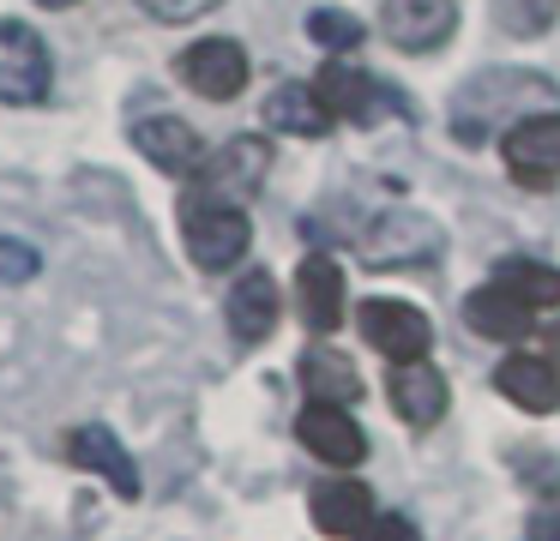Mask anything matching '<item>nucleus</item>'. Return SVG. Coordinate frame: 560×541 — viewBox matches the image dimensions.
<instances>
[{
  "instance_id": "obj_25",
  "label": "nucleus",
  "mask_w": 560,
  "mask_h": 541,
  "mask_svg": "<svg viewBox=\"0 0 560 541\" xmlns=\"http://www.w3.org/2000/svg\"><path fill=\"white\" fill-rule=\"evenodd\" d=\"M25 277H37V247L0 235V283H25Z\"/></svg>"
},
{
  "instance_id": "obj_16",
  "label": "nucleus",
  "mask_w": 560,
  "mask_h": 541,
  "mask_svg": "<svg viewBox=\"0 0 560 541\" xmlns=\"http://www.w3.org/2000/svg\"><path fill=\"white\" fill-rule=\"evenodd\" d=\"M494 391H506V403H518L524 415H555L560 409V367L548 355H506L494 367Z\"/></svg>"
},
{
  "instance_id": "obj_5",
  "label": "nucleus",
  "mask_w": 560,
  "mask_h": 541,
  "mask_svg": "<svg viewBox=\"0 0 560 541\" xmlns=\"http://www.w3.org/2000/svg\"><path fill=\"white\" fill-rule=\"evenodd\" d=\"M314 91H319V103L331 108V120H350V127H374L380 115L398 108V96H392L374 72L350 67V60H326L319 79H314Z\"/></svg>"
},
{
  "instance_id": "obj_23",
  "label": "nucleus",
  "mask_w": 560,
  "mask_h": 541,
  "mask_svg": "<svg viewBox=\"0 0 560 541\" xmlns=\"http://www.w3.org/2000/svg\"><path fill=\"white\" fill-rule=\"evenodd\" d=\"M488 19H494L512 43H530V36L555 31L560 0H488Z\"/></svg>"
},
{
  "instance_id": "obj_9",
  "label": "nucleus",
  "mask_w": 560,
  "mask_h": 541,
  "mask_svg": "<svg viewBox=\"0 0 560 541\" xmlns=\"http://www.w3.org/2000/svg\"><path fill=\"white\" fill-rule=\"evenodd\" d=\"M380 31L404 48V55H434L446 36L458 31V0H386L380 7Z\"/></svg>"
},
{
  "instance_id": "obj_1",
  "label": "nucleus",
  "mask_w": 560,
  "mask_h": 541,
  "mask_svg": "<svg viewBox=\"0 0 560 541\" xmlns=\"http://www.w3.org/2000/svg\"><path fill=\"white\" fill-rule=\"evenodd\" d=\"M560 103L555 79L542 72H524V67H488L452 96V139L464 144H488L494 132H512L518 120L548 115Z\"/></svg>"
},
{
  "instance_id": "obj_20",
  "label": "nucleus",
  "mask_w": 560,
  "mask_h": 541,
  "mask_svg": "<svg viewBox=\"0 0 560 541\" xmlns=\"http://www.w3.org/2000/svg\"><path fill=\"white\" fill-rule=\"evenodd\" d=\"M278 307H283V295H278V283H271V271H247L242 283L230 289V331L242 337V343H266L271 331H278Z\"/></svg>"
},
{
  "instance_id": "obj_8",
  "label": "nucleus",
  "mask_w": 560,
  "mask_h": 541,
  "mask_svg": "<svg viewBox=\"0 0 560 541\" xmlns=\"http://www.w3.org/2000/svg\"><path fill=\"white\" fill-rule=\"evenodd\" d=\"M355 325H362V343H374L386 361H422L434 343V325L410 301H362Z\"/></svg>"
},
{
  "instance_id": "obj_22",
  "label": "nucleus",
  "mask_w": 560,
  "mask_h": 541,
  "mask_svg": "<svg viewBox=\"0 0 560 541\" xmlns=\"http://www.w3.org/2000/svg\"><path fill=\"white\" fill-rule=\"evenodd\" d=\"M488 283L506 289L512 301H524L530 313L560 307V271H555V264H542V259H500Z\"/></svg>"
},
{
  "instance_id": "obj_7",
  "label": "nucleus",
  "mask_w": 560,
  "mask_h": 541,
  "mask_svg": "<svg viewBox=\"0 0 560 541\" xmlns=\"http://www.w3.org/2000/svg\"><path fill=\"white\" fill-rule=\"evenodd\" d=\"M362 247H368V264H428L440 247H446V235H440L434 216L398 204V211H386L374 228H368Z\"/></svg>"
},
{
  "instance_id": "obj_12",
  "label": "nucleus",
  "mask_w": 560,
  "mask_h": 541,
  "mask_svg": "<svg viewBox=\"0 0 560 541\" xmlns=\"http://www.w3.org/2000/svg\"><path fill=\"white\" fill-rule=\"evenodd\" d=\"M133 144L145 151V163L151 168H163V175H182V180H194L199 168H206V139H199L194 127H187L182 115H151V120H139L133 127Z\"/></svg>"
},
{
  "instance_id": "obj_17",
  "label": "nucleus",
  "mask_w": 560,
  "mask_h": 541,
  "mask_svg": "<svg viewBox=\"0 0 560 541\" xmlns=\"http://www.w3.org/2000/svg\"><path fill=\"white\" fill-rule=\"evenodd\" d=\"M386 397H392V409H398V421H410V427H434V421L446 415V379H440L428 361H392Z\"/></svg>"
},
{
  "instance_id": "obj_6",
  "label": "nucleus",
  "mask_w": 560,
  "mask_h": 541,
  "mask_svg": "<svg viewBox=\"0 0 560 541\" xmlns=\"http://www.w3.org/2000/svg\"><path fill=\"white\" fill-rule=\"evenodd\" d=\"M175 72H182V84L199 91L206 103H230V96L247 91V48L230 43V36H206V43L182 48Z\"/></svg>"
},
{
  "instance_id": "obj_27",
  "label": "nucleus",
  "mask_w": 560,
  "mask_h": 541,
  "mask_svg": "<svg viewBox=\"0 0 560 541\" xmlns=\"http://www.w3.org/2000/svg\"><path fill=\"white\" fill-rule=\"evenodd\" d=\"M362 541H422V536H416V524H410L404 511H380L374 524H368Z\"/></svg>"
},
{
  "instance_id": "obj_4",
  "label": "nucleus",
  "mask_w": 560,
  "mask_h": 541,
  "mask_svg": "<svg viewBox=\"0 0 560 541\" xmlns=\"http://www.w3.org/2000/svg\"><path fill=\"white\" fill-rule=\"evenodd\" d=\"M500 163H506V175L518 187H555L560 180V108L500 132Z\"/></svg>"
},
{
  "instance_id": "obj_11",
  "label": "nucleus",
  "mask_w": 560,
  "mask_h": 541,
  "mask_svg": "<svg viewBox=\"0 0 560 541\" xmlns=\"http://www.w3.org/2000/svg\"><path fill=\"white\" fill-rule=\"evenodd\" d=\"M295 439L331 469H355L368 457V433L355 427L350 409H338V403H307L302 415H295Z\"/></svg>"
},
{
  "instance_id": "obj_28",
  "label": "nucleus",
  "mask_w": 560,
  "mask_h": 541,
  "mask_svg": "<svg viewBox=\"0 0 560 541\" xmlns=\"http://www.w3.org/2000/svg\"><path fill=\"white\" fill-rule=\"evenodd\" d=\"M542 355H548V361H555V367H560V319H555V325H548V331H542Z\"/></svg>"
},
{
  "instance_id": "obj_19",
  "label": "nucleus",
  "mask_w": 560,
  "mask_h": 541,
  "mask_svg": "<svg viewBox=\"0 0 560 541\" xmlns=\"http://www.w3.org/2000/svg\"><path fill=\"white\" fill-rule=\"evenodd\" d=\"M295 373H302V391L307 403H338L350 409L355 397H362V373L350 367V355H338L331 343H314L302 349V361H295Z\"/></svg>"
},
{
  "instance_id": "obj_3",
  "label": "nucleus",
  "mask_w": 560,
  "mask_h": 541,
  "mask_svg": "<svg viewBox=\"0 0 560 541\" xmlns=\"http://www.w3.org/2000/svg\"><path fill=\"white\" fill-rule=\"evenodd\" d=\"M55 84L49 43L25 19H0V103L7 108H37Z\"/></svg>"
},
{
  "instance_id": "obj_21",
  "label": "nucleus",
  "mask_w": 560,
  "mask_h": 541,
  "mask_svg": "<svg viewBox=\"0 0 560 541\" xmlns=\"http://www.w3.org/2000/svg\"><path fill=\"white\" fill-rule=\"evenodd\" d=\"M266 127L290 132V139H319V132H331V108L319 103L314 84H278L266 96Z\"/></svg>"
},
{
  "instance_id": "obj_24",
  "label": "nucleus",
  "mask_w": 560,
  "mask_h": 541,
  "mask_svg": "<svg viewBox=\"0 0 560 541\" xmlns=\"http://www.w3.org/2000/svg\"><path fill=\"white\" fill-rule=\"evenodd\" d=\"M307 36H314L319 48H338V55H350V48L362 43V19H350V12H331V7H319L314 19H307Z\"/></svg>"
},
{
  "instance_id": "obj_26",
  "label": "nucleus",
  "mask_w": 560,
  "mask_h": 541,
  "mask_svg": "<svg viewBox=\"0 0 560 541\" xmlns=\"http://www.w3.org/2000/svg\"><path fill=\"white\" fill-rule=\"evenodd\" d=\"M139 7H145L158 24H187V19H206V12L223 7V0H139Z\"/></svg>"
},
{
  "instance_id": "obj_2",
  "label": "nucleus",
  "mask_w": 560,
  "mask_h": 541,
  "mask_svg": "<svg viewBox=\"0 0 560 541\" xmlns=\"http://www.w3.org/2000/svg\"><path fill=\"white\" fill-rule=\"evenodd\" d=\"M182 240L199 271H230V264H242L247 240H254V223H247V211L235 199L187 187L182 192Z\"/></svg>"
},
{
  "instance_id": "obj_10",
  "label": "nucleus",
  "mask_w": 560,
  "mask_h": 541,
  "mask_svg": "<svg viewBox=\"0 0 560 541\" xmlns=\"http://www.w3.org/2000/svg\"><path fill=\"white\" fill-rule=\"evenodd\" d=\"M266 168H271V144H266V139H254V132H242V139H230L223 151H211V156H206V168L194 175V187L242 204L247 192H254L259 180H266Z\"/></svg>"
},
{
  "instance_id": "obj_13",
  "label": "nucleus",
  "mask_w": 560,
  "mask_h": 541,
  "mask_svg": "<svg viewBox=\"0 0 560 541\" xmlns=\"http://www.w3.org/2000/svg\"><path fill=\"white\" fill-rule=\"evenodd\" d=\"M295 307H302L314 337H331L343 325V271L331 252H307L295 264Z\"/></svg>"
},
{
  "instance_id": "obj_29",
  "label": "nucleus",
  "mask_w": 560,
  "mask_h": 541,
  "mask_svg": "<svg viewBox=\"0 0 560 541\" xmlns=\"http://www.w3.org/2000/svg\"><path fill=\"white\" fill-rule=\"evenodd\" d=\"M37 7H55V12H67V7H79V0H37Z\"/></svg>"
},
{
  "instance_id": "obj_15",
  "label": "nucleus",
  "mask_w": 560,
  "mask_h": 541,
  "mask_svg": "<svg viewBox=\"0 0 560 541\" xmlns=\"http://www.w3.org/2000/svg\"><path fill=\"white\" fill-rule=\"evenodd\" d=\"M67 463H79V469H91V475H103L109 481L115 493H121V499H139V463L133 457H127V445L115 439L109 427H97V421H91V427H73L67 433Z\"/></svg>"
},
{
  "instance_id": "obj_14",
  "label": "nucleus",
  "mask_w": 560,
  "mask_h": 541,
  "mask_svg": "<svg viewBox=\"0 0 560 541\" xmlns=\"http://www.w3.org/2000/svg\"><path fill=\"white\" fill-rule=\"evenodd\" d=\"M307 511H314V529L319 536H338V541H362L368 524H374V493L362 481L338 475V481H319L307 493Z\"/></svg>"
},
{
  "instance_id": "obj_18",
  "label": "nucleus",
  "mask_w": 560,
  "mask_h": 541,
  "mask_svg": "<svg viewBox=\"0 0 560 541\" xmlns=\"http://www.w3.org/2000/svg\"><path fill=\"white\" fill-rule=\"evenodd\" d=\"M464 325H470L476 337H494V343H524V337L536 331V313L524 307V301H512L506 289L482 283L464 295Z\"/></svg>"
}]
</instances>
